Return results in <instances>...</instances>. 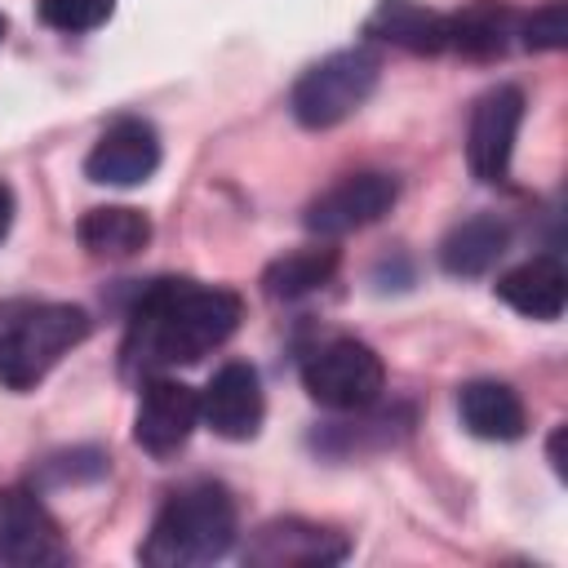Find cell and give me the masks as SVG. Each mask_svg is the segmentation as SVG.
<instances>
[{
	"mask_svg": "<svg viewBox=\"0 0 568 568\" xmlns=\"http://www.w3.org/2000/svg\"><path fill=\"white\" fill-rule=\"evenodd\" d=\"M244 320V302L231 288L195 280H155L142 288L129 333H124V373L155 377L178 364H195L217 351Z\"/></svg>",
	"mask_w": 568,
	"mask_h": 568,
	"instance_id": "cell-1",
	"label": "cell"
},
{
	"mask_svg": "<svg viewBox=\"0 0 568 568\" xmlns=\"http://www.w3.org/2000/svg\"><path fill=\"white\" fill-rule=\"evenodd\" d=\"M231 541H235L231 493L222 484H186L160 506L138 559L151 568H200L222 559Z\"/></svg>",
	"mask_w": 568,
	"mask_h": 568,
	"instance_id": "cell-2",
	"label": "cell"
},
{
	"mask_svg": "<svg viewBox=\"0 0 568 568\" xmlns=\"http://www.w3.org/2000/svg\"><path fill=\"white\" fill-rule=\"evenodd\" d=\"M89 337V315L67 302L31 306L0 328V386L31 390Z\"/></svg>",
	"mask_w": 568,
	"mask_h": 568,
	"instance_id": "cell-3",
	"label": "cell"
},
{
	"mask_svg": "<svg viewBox=\"0 0 568 568\" xmlns=\"http://www.w3.org/2000/svg\"><path fill=\"white\" fill-rule=\"evenodd\" d=\"M377 75H382V58L364 44L320 58L293 84V98H288L293 120L302 129H333V124L351 120L368 102V93L377 89Z\"/></svg>",
	"mask_w": 568,
	"mask_h": 568,
	"instance_id": "cell-4",
	"label": "cell"
},
{
	"mask_svg": "<svg viewBox=\"0 0 568 568\" xmlns=\"http://www.w3.org/2000/svg\"><path fill=\"white\" fill-rule=\"evenodd\" d=\"M302 386L320 408L364 413L377 404V395L386 386V368L373 346H364L355 337H333L302 359Z\"/></svg>",
	"mask_w": 568,
	"mask_h": 568,
	"instance_id": "cell-5",
	"label": "cell"
},
{
	"mask_svg": "<svg viewBox=\"0 0 568 568\" xmlns=\"http://www.w3.org/2000/svg\"><path fill=\"white\" fill-rule=\"evenodd\" d=\"M519 124H524V89L497 84L475 102L466 129V164L479 182H506Z\"/></svg>",
	"mask_w": 568,
	"mask_h": 568,
	"instance_id": "cell-6",
	"label": "cell"
},
{
	"mask_svg": "<svg viewBox=\"0 0 568 568\" xmlns=\"http://www.w3.org/2000/svg\"><path fill=\"white\" fill-rule=\"evenodd\" d=\"M399 200V182L390 173H346L342 182H333L328 191H320L306 204V231L311 235H346L359 231L368 222H377L382 213H390V204Z\"/></svg>",
	"mask_w": 568,
	"mask_h": 568,
	"instance_id": "cell-7",
	"label": "cell"
},
{
	"mask_svg": "<svg viewBox=\"0 0 568 568\" xmlns=\"http://www.w3.org/2000/svg\"><path fill=\"white\" fill-rule=\"evenodd\" d=\"M195 426H200V395L186 382L164 377V373L142 382V399H138V413H133V439L151 457L178 453L191 439Z\"/></svg>",
	"mask_w": 568,
	"mask_h": 568,
	"instance_id": "cell-8",
	"label": "cell"
},
{
	"mask_svg": "<svg viewBox=\"0 0 568 568\" xmlns=\"http://www.w3.org/2000/svg\"><path fill=\"white\" fill-rule=\"evenodd\" d=\"M351 555V541L311 519H271L244 546L253 568H328Z\"/></svg>",
	"mask_w": 568,
	"mask_h": 568,
	"instance_id": "cell-9",
	"label": "cell"
},
{
	"mask_svg": "<svg viewBox=\"0 0 568 568\" xmlns=\"http://www.w3.org/2000/svg\"><path fill=\"white\" fill-rule=\"evenodd\" d=\"M155 169H160V133L138 115L111 120L93 142V151L84 155V178L98 186H138Z\"/></svg>",
	"mask_w": 568,
	"mask_h": 568,
	"instance_id": "cell-10",
	"label": "cell"
},
{
	"mask_svg": "<svg viewBox=\"0 0 568 568\" xmlns=\"http://www.w3.org/2000/svg\"><path fill=\"white\" fill-rule=\"evenodd\" d=\"M200 417L222 439H235V444L240 439H253L262 430V417H266V395H262L257 368L244 364V359L222 364L209 377L204 395H200Z\"/></svg>",
	"mask_w": 568,
	"mask_h": 568,
	"instance_id": "cell-11",
	"label": "cell"
},
{
	"mask_svg": "<svg viewBox=\"0 0 568 568\" xmlns=\"http://www.w3.org/2000/svg\"><path fill=\"white\" fill-rule=\"evenodd\" d=\"M67 559L71 550L62 541L58 519L44 510V501L31 493H4L0 497V564L44 568V564H67Z\"/></svg>",
	"mask_w": 568,
	"mask_h": 568,
	"instance_id": "cell-12",
	"label": "cell"
},
{
	"mask_svg": "<svg viewBox=\"0 0 568 568\" xmlns=\"http://www.w3.org/2000/svg\"><path fill=\"white\" fill-rule=\"evenodd\" d=\"M364 36L417 58H435L448 49V18L426 9L422 0H377V9L364 22Z\"/></svg>",
	"mask_w": 568,
	"mask_h": 568,
	"instance_id": "cell-13",
	"label": "cell"
},
{
	"mask_svg": "<svg viewBox=\"0 0 568 568\" xmlns=\"http://www.w3.org/2000/svg\"><path fill=\"white\" fill-rule=\"evenodd\" d=\"M497 297L528 320H559L568 302V275L559 257H528L497 280Z\"/></svg>",
	"mask_w": 568,
	"mask_h": 568,
	"instance_id": "cell-14",
	"label": "cell"
},
{
	"mask_svg": "<svg viewBox=\"0 0 568 568\" xmlns=\"http://www.w3.org/2000/svg\"><path fill=\"white\" fill-rule=\"evenodd\" d=\"M457 413H462V426L479 439H519L524 426H528V413H524V399L506 386V382H466L457 390Z\"/></svg>",
	"mask_w": 568,
	"mask_h": 568,
	"instance_id": "cell-15",
	"label": "cell"
},
{
	"mask_svg": "<svg viewBox=\"0 0 568 568\" xmlns=\"http://www.w3.org/2000/svg\"><path fill=\"white\" fill-rule=\"evenodd\" d=\"M444 18H448V49L470 58V62L501 58L510 36H515V13L506 0H470Z\"/></svg>",
	"mask_w": 568,
	"mask_h": 568,
	"instance_id": "cell-16",
	"label": "cell"
},
{
	"mask_svg": "<svg viewBox=\"0 0 568 568\" xmlns=\"http://www.w3.org/2000/svg\"><path fill=\"white\" fill-rule=\"evenodd\" d=\"M75 240L93 257H133L151 244V217L129 204H102L75 222Z\"/></svg>",
	"mask_w": 568,
	"mask_h": 568,
	"instance_id": "cell-17",
	"label": "cell"
},
{
	"mask_svg": "<svg viewBox=\"0 0 568 568\" xmlns=\"http://www.w3.org/2000/svg\"><path fill=\"white\" fill-rule=\"evenodd\" d=\"M506 244H510L506 222L493 217V213H479V217L457 222V226L444 235V244H439V262H444L448 275H466V280H470V275L493 271L497 257L506 253Z\"/></svg>",
	"mask_w": 568,
	"mask_h": 568,
	"instance_id": "cell-18",
	"label": "cell"
},
{
	"mask_svg": "<svg viewBox=\"0 0 568 568\" xmlns=\"http://www.w3.org/2000/svg\"><path fill=\"white\" fill-rule=\"evenodd\" d=\"M333 271H337V248L311 244V248H293V253L275 257L262 271V288L275 302H293V297H306V293L324 288L333 280Z\"/></svg>",
	"mask_w": 568,
	"mask_h": 568,
	"instance_id": "cell-19",
	"label": "cell"
},
{
	"mask_svg": "<svg viewBox=\"0 0 568 568\" xmlns=\"http://www.w3.org/2000/svg\"><path fill=\"white\" fill-rule=\"evenodd\" d=\"M36 13L44 27L80 36V31H98L111 18V0H40Z\"/></svg>",
	"mask_w": 568,
	"mask_h": 568,
	"instance_id": "cell-20",
	"label": "cell"
},
{
	"mask_svg": "<svg viewBox=\"0 0 568 568\" xmlns=\"http://www.w3.org/2000/svg\"><path fill=\"white\" fill-rule=\"evenodd\" d=\"M524 49H564L568 44V0H546L519 22Z\"/></svg>",
	"mask_w": 568,
	"mask_h": 568,
	"instance_id": "cell-21",
	"label": "cell"
},
{
	"mask_svg": "<svg viewBox=\"0 0 568 568\" xmlns=\"http://www.w3.org/2000/svg\"><path fill=\"white\" fill-rule=\"evenodd\" d=\"M9 226H13V191L0 182V240L9 235Z\"/></svg>",
	"mask_w": 568,
	"mask_h": 568,
	"instance_id": "cell-22",
	"label": "cell"
},
{
	"mask_svg": "<svg viewBox=\"0 0 568 568\" xmlns=\"http://www.w3.org/2000/svg\"><path fill=\"white\" fill-rule=\"evenodd\" d=\"M0 40H4V18H0Z\"/></svg>",
	"mask_w": 568,
	"mask_h": 568,
	"instance_id": "cell-23",
	"label": "cell"
}]
</instances>
